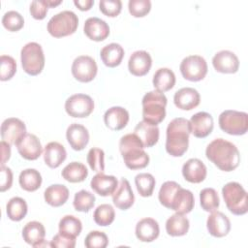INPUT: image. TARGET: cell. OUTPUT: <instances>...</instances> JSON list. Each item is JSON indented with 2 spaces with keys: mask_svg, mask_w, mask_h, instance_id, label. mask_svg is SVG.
<instances>
[{
  "mask_svg": "<svg viewBox=\"0 0 248 248\" xmlns=\"http://www.w3.org/2000/svg\"><path fill=\"white\" fill-rule=\"evenodd\" d=\"M206 158L223 171L234 170L240 162L237 147L224 139L213 140L205 149Z\"/></svg>",
  "mask_w": 248,
  "mask_h": 248,
  "instance_id": "obj_1",
  "label": "cell"
},
{
  "mask_svg": "<svg viewBox=\"0 0 248 248\" xmlns=\"http://www.w3.org/2000/svg\"><path fill=\"white\" fill-rule=\"evenodd\" d=\"M191 128L189 120L183 117L173 118L167 127L166 151L172 157H181L189 146Z\"/></svg>",
  "mask_w": 248,
  "mask_h": 248,
  "instance_id": "obj_2",
  "label": "cell"
},
{
  "mask_svg": "<svg viewBox=\"0 0 248 248\" xmlns=\"http://www.w3.org/2000/svg\"><path fill=\"white\" fill-rule=\"evenodd\" d=\"M143 144L136 134L124 135L119 141V150L126 167L140 170L149 164V156L143 150Z\"/></svg>",
  "mask_w": 248,
  "mask_h": 248,
  "instance_id": "obj_3",
  "label": "cell"
},
{
  "mask_svg": "<svg viewBox=\"0 0 248 248\" xmlns=\"http://www.w3.org/2000/svg\"><path fill=\"white\" fill-rule=\"evenodd\" d=\"M168 100L164 93L157 90L147 92L141 101L143 121L157 126L166 116V106Z\"/></svg>",
  "mask_w": 248,
  "mask_h": 248,
  "instance_id": "obj_4",
  "label": "cell"
},
{
  "mask_svg": "<svg viewBox=\"0 0 248 248\" xmlns=\"http://www.w3.org/2000/svg\"><path fill=\"white\" fill-rule=\"evenodd\" d=\"M222 195L225 203L234 215H244L248 211L247 192L238 182H229L222 188Z\"/></svg>",
  "mask_w": 248,
  "mask_h": 248,
  "instance_id": "obj_5",
  "label": "cell"
},
{
  "mask_svg": "<svg viewBox=\"0 0 248 248\" xmlns=\"http://www.w3.org/2000/svg\"><path fill=\"white\" fill-rule=\"evenodd\" d=\"M78 26V16L72 11H62L48 20L47 31L54 38H62L72 35Z\"/></svg>",
  "mask_w": 248,
  "mask_h": 248,
  "instance_id": "obj_6",
  "label": "cell"
},
{
  "mask_svg": "<svg viewBox=\"0 0 248 248\" xmlns=\"http://www.w3.org/2000/svg\"><path fill=\"white\" fill-rule=\"evenodd\" d=\"M20 61L24 72L30 76L42 73L45 67V54L40 44L30 42L20 51Z\"/></svg>",
  "mask_w": 248,
  "mask_h": 248,
  "instance_id": "obj_7",
  "label": "cell"
},
{
  "mask_svg": "<svg viewBox=\"0 0 248 248\" xmlns=\"http://www.w3.org/2000/svg\"><path fill=\"white\" fill-rule=\"evenodd\" d=\"M218 123L220 129L229 135H245L248 130V114L244 111L227 109L219 115Z\"/></svg>",
  "mask_w": 248,
  "mask_h": 248,
  "instance_id": "obj_8",
  "label": "cell"
},
{
  "mask_svg": "<svg viewBox=\"0 0 248 248\" xmlns=\"http://www.w3.org/2000/svg\"><path fill=\"white\" fill-rule=\"evenodd\" d=\"M180 72L182 77L190 81H200L207 74V63L200 55H189L180 63Z\"/></svg>",
  "mask_w": 248,
  "mask_h": 248,
  "instance_id": "obj_9",
  "label": "cell"
},
{
  "mask_svg": "<svg viewBox=\"0 0 248 248\" xmlns=\"http://www.w3.org/2000/svg\"><path fill=\"white\" fill-rule=\"evenodd\" d=\"M94 109L93 99L86 94L78 93L70 96L65 102L66 112L75 118L89 116Z\"/></svg>",
  "mask_w": 248,
  "mask_h": 248,
  "instance_id": "obj_10",
  "label": "cell"
},
{
  "mask_svg": "<svg viewBox=\"0 0 248 248\" xmlns=\"http://www.w3.org/2000/svg\"><path fill=\"white\" fill-rule=\"evenodd\" d=\"M72 75L80 82H89L97 75L98 67L96 61L88 55H80L75 58L72 64Z\"/></svg>",
  "mask_w": 248,
  "mask_h": 248,
  "instance_id": "obj_11",
  "label": "cell"
},
{
  "mask_svg": "<svg viewBox=\"0 0 248 248\" xmlns=\"http://www.w3.org/2000/svg\"><path fill=\"white\" fill-rule=\"evenodd\" d=\"M26 135V126L23 121L16 117L5 119L1 125L2 140L11 145H16L17 142Z\"/></svg>",
  "mask_w": 248,
  "mask_h": 248,
  "instance_id": "obj_12",
  "label": "cell"
},
{
  "mask_svg": "<svg viewBox=\"0 0 248 248\" xmlns=\"http://www.w3.org/2000/svg\"><path fill=\"white\" fill-rule=\"evenodd\" d=\"M214 69L222 74H234L239 69L238 57L231 50H220L212 58Z\"/></svg>",
  "mask_w": 248,
  "mask_h": 248,
  "instance_id": "obj_13",
  "label": "cell"
},
{
  "mask_svg": "<svg viewBox=\"0 0 248 248\" xmlns=\"http://www.w3.org/2000/svg\"><path fill=\"white\" fill-rule=\"evenodd\" d=\"M16 148L19 155L29 161L37 160L43 152V147L40 140L35 135L27 133L17 142Z\"/></svg>",
  "mask_w": 248,
  "mask_h": 248,
  "instance_id": "obj_14",
  "label": "cell"
},
{
  "mask_svg": "<svg viewBox=\"0 0 248 248\" xmlns=\"http://www.w3.org/2000/svg\"><path fill=\"white\" fill-rule=\"evenodd\" d=\"M189 123L191 133L194 137L199 139H202L210 135L214 127L213 117L210 113L205 111H200L194 114L189 120Z\"/></svg>",
  "mask_w": 248,
  "mask_h": 248,
  "instance_id": "obj_15",
  "label": "cell"
},
{
  "mask_svg": "<svg viewBox=\"0 0 248 248\" xmlns=\"http://www.w3.org/2000/svg\"><path fill=\"white\" fill-rule=\"evenodd\" d=\"M206 228L212 236L224 237L231 231V221L223 212L214 210L207 217Z\"/></svg>",
  "mask_w": 248,
  "mask_h": 248,
  "instance_id": "obj_16",
  "label": "cell"
},
{
  "mask_svg": "<svg viewBox=\"0 0 248 248\" xmlns=\"http://www.w3.org/2000/svg\"><path fill=\"white\" fill-rule=\"evenodd\" d=\"M152 66V58L145 50L133 52L128 61L129 72L136 77L145 76Z\"/></svg>",
  "mask_w": 248,
  "mask_h": 248,
  "instance_id": "obj_17",
  "label": "cell"
},
{
  "mask_svg": "<svg viewBox=\"0 0 248 248\" xmlns=\"http://www.w3.org/2000/svg\"><path fill=\"white\" fill-rule=\"evenodd\" d=\"M83 32L90 40L101 42L108 37L109 26L105 20L93 16L85 20L83 25Z\"/></svg>",
  "mask_w": 248,
  "mask_h": 248,
  "instance_id": "obj_18",
  "label": "cell"
},
{
  "mask_svg": "<svg viewBox=\"0 0 248 248\" xmlns=\"http://www.w3.org/2000/svg\"><path fill=\"white\" fill-rule=\"evenodd\" d=\"M201 96L197 89L183 87L177 90L173 96V103L176 108L182 110H191L200 105Z\"/></svg>",
  "mask_w": 248,
  "mask_h": 248,
  "instance_id": "obj_19",
  "label": "cell"
},
{
  "mask_svg": "<svg viewBox=\"0 0 248 248\" xmlns=\"http://www.w3.org/2000/svg\"><path fill=\"white\" fill-rule=\"evenodd\" d=\"M207 174V170L203 162L198 158H191L182 166V175L190 183L202 182Z\"/></svg>",
  "mask_w": 248,
  "mask_h": 248,
  "instance_id": "obj_20",
  "label": "cell"
},
{
  "mask_svg": "<svg viewBox=\"0 0 248 248\" xmlns=\"http://www.w3.org/2000/svg\"><path fill=\"white\" fill-rule=\"evenodd\" d=\"M112 202L114 205L121 209H129L135 202V196L129 181L126 178H121L116 190L112 194Z\"/></svg>",
  "mask_w": 248,
  "mask_h": 248,
  "instance_id": "obj_21",
  "label": "cell"
},
{
  "mask_svg": "<svg viewBox=\"0 0 248 248\" xmlns=\"http://www.w3.org/2000/svg\"><path fill=\"white\" fill-rule=\"evenodd\" d=\"M66 138L74 150L80 151L88 144L89 133L83 125L73 123L67 128Z\"/></svg>",
  "mask_w": 248,
  "mask_h": 248,
  "instance_id": "obj_22",
  "label": "cell"
},
{
  "mask_svg": "<svg viewBox=\"0 0 248 248\" xmlns=\"http://www.w3.org/2000/svg\"><path fill=\"white\" fill-rule=\"evenodd\" d=\"M90 186L95 193L102 197H108L114 193L118 186V180L113 175L98 172L90 181Z\"/></svg>",
  "mask_w": 248,
  "mask_h": 248,
  "instance_id": "obj_23",
  "label": "cell"
},
{
  "mask_svg": "<svg viewBox=\"0 0 248 248\" xmlns=\"http://www.w3.org/2000/svg\"><path fill=\"white\" fill-rule=\"evenodd\" d=\"M106 126L112 131H119L129 122V112L122 107H111L104 114Z\"/></svg>",
  "mask_w": 248,
  "mask_h": 248,
  "instance_id": "obj_24",
  "label": "cell"
},
{
  "mask_svg": "<svg viewBox=\"0 0 248 248\" xmlns=\"http://www.w3.org/2000/svg\"><path fill=\"white\" fill-rule=\"evenodd\" d=\"M160 233L158 222L153 218H143L136 225V236L141 242H152Z\"/></svg>",
  "mask_w": 248,
  "mask_h": 248,
  "instance_id": "obj_25",
  "label": "cell"
},
{
  "mask_svg": "<svg viewBox=\"0 0 248 248\" xmlns=\"http://www.w3.org/2000/svg\"><path fill=\"white\" fill-rule=\"evenodd\" d=\"M66 149L61 143L57 141H50L45 146L44 161L50 169L58 168L66 160Z\"/></svg>",
  "mask_w": 248,
  "mask_h": 248,
  "instance_id": "obj_26",
  "label": "cell"
},
{
  "mask_svg": "<svg viewBox=\"0 0 248 248\" xmlns=\"http://www.w3.org/2000/svg\"><path fill=\"white\" fill-rule=\"evenodd\" d=\"M195 205L194 195L190 190L180 187L173 196L170 209L179 214H187L192 211Z\"/></svg>",
  "mask_w": 248,
  "mask_h": 248,
  "instance_id": "obj_27",
  "label": "cell"
},
{
  "mask_svg": "<svg viewBox=\"0 0 248 248\" xmlns=\"http://www.w3.org/2000/svg\"><path fill=\"white\" fill-rule=\"evenodd\" d=\"M134 134L138 136L143 144V147L154 146L159 140V128L158 126L151 125L145 121H140L134 129Z\"/></svg>",
  "mask_w": 248,
  "mask_h": 248,
  "instance_id": "obj_28",
  "label": "cell"
},
{
  "mask_svg": "<svg viewBox=\"0 0 248 248\" xmlns=\"http://www.w3.org/2000/svg\"><path fill=\"white\" fill-rule=\"evenodd\" d=\"M46 230L44 225L38 221L28 222L22 229V237L23 240L32 245L33 247H37L42 241L45 240Z\"/></svg>",
  "mask_w": 248,
  "mask_h": 248,
  "instance_id": "obj_29",
  "label": "cell"
},
{
  "mask_svg": "<svg viewBox=\"0 0 248 248\" xmlns=\"http://www.w3.org/2000/svg\"><path fill=\"white\" fill-rule=\"evenodd\" d=\"M100 56L103 63L109 68H114L120 65L124 57V49L117 43H111L105 46L101 51Z\"/></svg>",
  "mask_w": 248,
  "mask_h": 248,
  "instance_id": "obj_30",
  "label": "cell"
},
{
  "mask_svg": "<svg viewBox=\"0 0 248 248\" xmlns=\"http://www.w3.org/2000/svg\"><path fill=\"white\" fill-rule=\"evenodd\" d=\"M44 198L47 204L53 207H58L68 201L69 190L63 184H52L45 190Z\"/></svg>",
  "mask_w": 248,
  "mask_h": 248,
  "instance_id": "obj_31",
  "label": "cell"
},
{
  "mask_svg": "<svg viewBox=\"0 0 248 248\" xmlns=\"http://www.w3.org/2000/svg\"><path fill=\"white\" fill-rule=\"evenodd\" d=\"M152 82L155 90L164 93L174 86L175 75L169 68H160L155 72Z\"/></svg>",
  "mask_w": 248,
  "mask_h": 248,
  "instance_id": "obj_32",
  "label": "cell"
},
{
  "mask_svg": "<svg viewBox=\"0 0 248 248\" xmlns=\"http://www.w3.org/2000/svg\"><path fill=\"white\" fill-rule=\"evenodd\" d=\"M190 227L189 220L184 214L175 213L168 218L166 222V231L170 236H182L188 232Z\"/></svg>",
  "mask_w": 248,
  "mask_h": 248,
  "instance_id": "obj_33",
  "label": "cell"
},
{
  "mask_svg": "<svg viewBox=\"0 0 248 248\" xmlns=\"http://www.w3.org/2000/svg\"><path fill=\"white\" fill-rule=\"evenodd\" d=\"M61 175L68 182L78 183L85 180L88 175V170L82 163L71 162L62 170Z\"/></svg>",
  "mask_w": 248,
  "mask_h": 248,
  "instance_id": "obj_34",
  "label": "cell"
},
{
  "mask_svg": "<svg viewBox=\"0 0 248 248\" xmlns=\"http://www.w3.org/2000/svg\"><path fill=\"white\" fill-rule=\"evenodd\" d=\"M18 182L23 190L34 192L42 185V175L35 169H26L19 173Z\"/></svg>",
  "mask_w": 248,
  "mask_h": 248,
  "instance_id": "obj_35",
  "label": "cell"
},
{
  "mask_svg": "<svg viewBox=\"0 0 248 248\" xmlns=\"http://www.w3.org/2000/svg\"><path fill=\"white\" fill-rule=\"evenodd\" d=\"M27 203L20 197H14L6 204V213L12 221H20L27 214Z\"/></svg>",
  "mask_w": 248,
  "mask_h": 248,
  "instance_id": "obj_36",
  "label": "cell"
},
{
  "mask_svg": "<svg viewBox=\"0 0 248 248\" xmlns=\"http://www.w3.org/2000/svg\"><path fill=\"white\" fill-rule=\"evenodd\" d=\"M58 228H59V232L72 237H77L81 232L82 224L80 220L76 216L65 215L59 221Z\"/></svg>",
  "mask_w": 248,
  "mask_h": 248,
  "instance_id": "obj_37",
  "label": "cell"
},
{
  "mask_svg": "<svg viewBox=\"0 0 248 248\" xmlns=\"http://www.w3.org/2000/svg\"><path fill=\"white\" fill-rule=\"evenodd\" d=\"M155 183L156 181L154 176L148 172L139 173L135 177V184H136L138 193L144 198L152 196Z\"/></svg>",
  "mask_w": 248,
  "mask_h": 248,
  "instance_id": "obj_38",
  "label": "cell"
},
{
  "mask_svg": "<svg viewBox=\"0 0 248 248\" xmlns=\"http://www.w3.org/2000/svg\"><path fill=\"white\" fill-rule=\"evenodd\" d=\"M200 202L202 208L206 212H212L219 207L220 200L215 189L204 188L200 192Z\"/></svg>",
  "mask_w": 248,
  "mask_h": 248,
  "instance_id": "obj_39",
  "label": "cell"
},
{
  "mask_svg": "<svg viewBox=\"0 0 248 248\" xmlns=\"http://www.w3.org/2000/svg\"><path fill=\"white\" fill-rule=\"evenodd\" d=\"M94 221L97 225L102 227L109 226L115 218V211L110 204L103 203L97 206L93 214Z\"/></svg>",
  "mask_w": 248,
  "mask_h": 248,
  "instance_id": "obj_40",
  "label": "cell"
},
{
  "mask_svg": "<svg viewBox=\"0 0 248 248\" xmlns=\"http://www.w3.org/2000/svg\"><path fill=\"white\" fill-rule=\"evenodd\" d=\"M95 196L86 191L80 190L75 194L73 205L77 211L88 212L95 204Z\"/></svg>",
  "mask_w": 248,
  "mask_h": 248,
  "instance_id": "obj_41",
  "label": "cell"
},
{
  "mask_svg": "<svg viewBox=\"0 0 248 248\" xmlns=\"http://www.w3.org/2000/svg\"><path fill=\"white\" fill-rule=\"evenodd\" d=\"M180 187L181 186L175 181H166V182H164L162 184V186L159 190V194H158V199H159L160 203L163 206H165L166 208L170 209V205H171L173 196Z\"/></svg>",
  "mask_w": 248,
  "mask_h": 248,
  "instance_id": "obj_42",
  "label": "cell"
},
{
  "mask_svg": "<svg viewBox=\"0 0 248 248\" xmlns=\"http://www.w3.org/2000/svg\"><path fill=\"white\" fill-rule=\"evenodd\" d=\"M2 24L8 31L16 32L23 27L24 18L18 12L9 11L4 14L2 17Z\"/></svg>",
  "mask_w": 248,
  "mask_h": 248,
  "instance_id": "obj_43",
  "label": "cell"
},
{
  "mask_svg": "<svg viewBox=\"0 0 248 248\" xmlns=\"http://www.w3.org/2000/svg\"><path fill=\"white\" fill-rule=\"evenodd\" d=\"M87 163L90 169L96 172H104L105 170V153L102 149L93 147L88 151Z\"/></svg>",
  "mask_w": 248,
  "mask_h": 248,
  "instance_id": "obj_44",
  "label": "cell"
},
{
  "mask_svg": "<svg viewBox=\"0 0 248 248\" xmlns=\"http://www.w3.org/2000/svg\"><path fill=\"white\" fill-rule=\"evenodd\" d=\"M0 65V79L2 81L11 79L16 72V60L12 56L1 55Z\"/></svg>",
  "mask_w": 248,
  "mask_h": 248,
  "instance_id": "obj_45",
  "label": "cell"
},
{
  "mask_svg": "<svg viewBox=\"0 0 248 248\" xmlns=\"http://www.w3.org/2000/svg\"><path fill=\"white\" fill-rule=\"evenodd\" d=\"M108 244V238L107 234L99 231L90 232L84 239V245L87 248H105Z\"/></svg>",
  "mask_w": 248,
  "mask_h": 248,
  "instance_id": "obj_46",
  "label": "cell"
},
{
  "mask_svg": "<svg viewBox=\"0 0 248 248\" xmlns=\"http://www.w3.org/2000/svg\"><path fill=\"white\" fill-rule=\"evenodd\" d=\"M128 10L134 17H143L150 12L151 2L149 0H130Z\"/></svg>",
  "mask_w": 248,
  "mask_h": 248,
  "instance_id": "obj_47",
  "label": "cell"
},
{
  "mask_svg": "<svg viewBox=\"0 0 248 248\" xmlns=\"http://www.w3.org/2000/svg\"><path fill=\"white\" fill-rule=\"evenodd\" d=\"M99 9L105 16L115 17L122 10V2L120 0H101Z\"/></svg>",
  "mask_w": 248,
  "mask_h": 248,
  "instance_id": "obj_48",
  "label": "cell"
},
{
  "mask_svg": "<svg viewBox=\"0 0 248 248\" xmlns=\"http://www.w3.org/2000/svg\"><path fill=\"white\" fill-rule=\"evenodd\" d=\"M50 246L54 248H74L76 246V237L58 232L52 237Z\"/></svg>",
  "mask_w": 248,
  "mask_h": 248,
  "instance_id": "obj_49",
  "label": "cell"
},
{
  "mask_svg": "<svg viewBox=\"0 0 248 248\" xmlns=\"http://www.w3.org/2000/svg\"><path fill=\"white\" fill-rule=\"evenodd\" d=\"M49 7L47 6L46 0H41V1L35 0V1L31 2L29 11H30L31 16L35 19L42 20V19H44L46 17V14H47V9Z\"/></svg>",
  "mask_w": 248,
  "mask_h": 248,
  "instance_id": "obj_50",
  "label": "cell"
},
{
  "mask_svg": "<svg viewBox=\"0 0 248 248\" xmlns=\"http://www.w3.org/2000/svg\"><path fill=\"white\" fill-rule=\"evenodd\" d=\"M1 179H0V191L5 192L12 187L13 184V172L8 167L1 166L0 169Z\"/></svg>",
  "mask_w": 248,
  "mask_h": 248,
  "instance_id": "obj_51",
  "label": "cell"
},
{
  "mask_svg": "<svg viewBox=\"0 0 248 248\" xmlns=\"http://www.w3.org/2000/svg\"><path fill=\"white\" fill-rule=\"evenodd\" d=\"M1 146V154H2V160H1V166H4L5 163L10 159L11 157V144H9L7 141L2 140L0 143Z\"/></svg>",
  "mask_w": 248,
  "mask_h": 248,
  "instance_id": "obj_52",
  "label": "cell"
},
{
  "mask_svg": "<svg viewBox=\"0 0 248 248\" xmlns=\"http://www.w3.org/2000/svg\"><path fill=\"white\" fill-rule=\"evenodd\" d=\"M74 4L80 10V11H88L94 4L93 0H75Z\"/></svg>",
  "mask_w": 248,
  "mask_h": 248,
  "instance_id": "obj_53",
  "label": "cell"
},
{
  "mask_svg": "<svg viewBox=\"0 0 248 248\" xmlns=\"http://www.w3.org/2000/svg\"><path fill=\"white\" fill-rule=\"evenodd\" d=\"M62 3V1L61 0H59V1H51V0H47L46 1V4H47V6L49 7V8H53V7H55V6H58V5H60Z\"/></svg>",
  "mask_w": 248,
  "mask_h": 248,
  "instance_id": "obj_54",
  "label": "cell"
}]
</instances>
